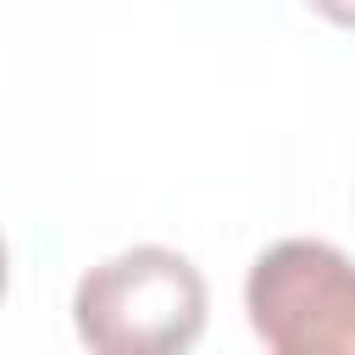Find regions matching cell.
<instances>
[{"instance_id": "obj_1", "label": "cell", "mask_w": 355, "mask_h": 355, "mask_svg": "<svg viewBox=\"0 0 355 355\" xmlns=\"http://www.w3.org/2000/svg\"><path fill=\"white\" fill-rule=\"evenodd\" d=\"M72 322L89 355H189L205 333V277L166 244H133L78 277Z\"/></svg>"}, {"instance_id": "obj_2", "label": "cell", "mask_w": 355, "mask_h": 355, "mask_svg": "<svg viewBox=\"0 0 355 355\" xmlns=\"http://www.w3.org/2000/svg\"><path fill=\"white\" fill-rule=\"evenodd\" d=\"M266 355H355V261L322 239H283L244 283Z\"/></svg>"}, {"instance_id": "obj_3", "label": "cell", "mask_w": 355, "mask_h": 355, "mask_svg": "<svg viewBox=\"0 0 355 355\" xmlns=\"http://www.w3.org/2000/svg\"><path fill=\"white\" fill-rule=\"evenodd\" d=\"M327 22H338V28H355V0H311Z\"/></svg>"}]
</instances>
